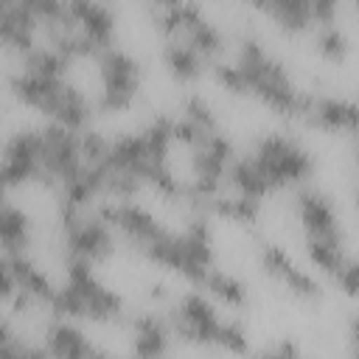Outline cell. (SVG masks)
Instances as JSON below:
<instances>
[{
    "instance_id": "6da1fadb",
    "label": "cell",
    "mask_w": 359,
    "mask_h": 359,
    "mask_svg": "<svg viewBox=\"0 0 359 359\" xmlns=\"http://www.w3.org/2000/svg\"><path fill=\"white\" fill-rule=\"evenodd\" d=\"M255 171L264 177L269 191H283L294 185H306L314 177V157L303 149L294 137L283 132H266L255 140L252 151L247 154Z\"/></svg>"
},
{
    "instance_id": "7a4b0ae2",
    "label": "cell",
    "mask_w": 359,
    "mask_h": 359,
    "mask_svg": "<svg viewBox=\"0 0 359 359\" xmlns=\"http://www.w3.org/2000/svg\"><path fill=\"white\" fill-rule=\"evenodd\" d=\"M95 65L101 76V98H98L101 112L115 115V112L132 109L137 90H140V76H143L140 62L132 53L112 45L95 56Z\"/></svg>"
},
{
    "instance_id": "3957f363",
    "label": "cell",
    "mask_w": 359,
    "mask_h": 359,
    "mask_svg": "<svg viewBox=\"0 0 359 359\" xmlns=\"http://www.w3.org/2000/svg\"><path fill=\"white\" fill-rule=\"evenodd\" d=\"M165 320H168V328L177 339L194 342V345H202V348L216 345L222 317H219L213 300L202 289L194 286V289L182 292L174 300V306L165 311Z\"/></svg>"
},
{
    "instance_id": "277c9868",
    "label": "cell",
    "mask_w": 359,
    "mask_h": 359,
    "mask_svg": "<svg viewBox=\"0 0 359 359\" xmlns=\"http://www.w3.org/2000/svg\"><path fill=\"white\" fill-rule=\"evenodd\" d=\"M294 208H297V219L303 224L306 238H320L331 247L348 250V236L337 216V208L320 188H309V185L300 188L294 196Z\"/></svg>"
},
{
    "instance_id": "5b68a950",
    "label": "cell",
    "mask_w": 359,
    "mask_h": 359,
    "mask_svg": "<svg viewBox=\"0 0 359 359\" xmlns=\"http://www.w3.org/2000/svg\"><path fill=\"white\" fill-rule=\"evenodd\" d=\"M303 121L309 126L320 129V132L356 135V129H359V107H356V101L342 98V95H314Z\"/></svg>"
},
{
    "instance_id": "8992f818",
    "label": "cell",
    "mask_w": 359,
    "mask_h": 359,
    "mask_svg": "<svg viewBox=\"0 0 359 359\" xmlns=\"http://www.w3.org/2000/svg\"><path fill=\"white\" fill-rule=\"evenodd\" d=\"M48 356L53 359H90V356H104L101 348H95V342L76 325V320H65V317H53L45 328V339H42Z\"/></svg>"
},
{
    "instance_id": "52a82bcc",
    "label": "cell",
    "mask_w": 359,
    "mask_h": 359,
    "mask_svg": "<svg viewBox=\"0 0 359 359\" xmlns=\"http://www.w3.org/2000/svg\"><path fill=\"white\" fill-rule=\"evenodd\" d=\"M129 328H132V353L140 359H154V356H165L171 353V328L165 314L157 311H140L129 317Z\"/></svg>"
},
{
    "instance_id": "ba28073f",
    "label": "cell",
    "mask_w": 359,
    "mask_h": 359,
    "mask_svg": "<svg viewBox=\"0 0 359 359\" xmlns=\"http://www.w3.org/2000/svg\"><path fill=\"white\" fill-rule=\"evenodd\" d=\"M6 261H8V269L14 275V283L20 292H25L34 303L39 306H48L53 300V292H56V283L50 280V275L45 269H39L28 252H3Z\"/></svg>"
},
{
    "instance_id": "9c48e42d",
    "label": "cell",
    "mask_w": 359,
    "mask_h": 359,
    "mask_svg": "<svg viewBox=\"0 0 359 359\" xmlns=\"http://www.w3.org/2000/svg\"><path fill=\"white\" fill-rule=\"evenodd\" d=\"M31 247V219L28 213L0 196V252H28Z\"/></svg>"
},
{
    "instance_id": "30bf717a",
    "label": "cell",
    "mask_w": 359,
    "mask_h": 359,
    "mask_svg": "<svg viewBox=\"0 0 359 359\" xmlns=\"http://www.w3.org/2000/svg\"><path fill=\"white\" fill-rule=\"evenodd\" d=\"M163 65H165V70L171 73V79L177 84H194L208 70V62L194 48H188L180 39H165V45H163Z\"/></svg>"
},
{
    "instance_id": "8fae6325",
    "label": "cell",
    "mask_w": 359,
    "mask_h": 359,
    "mask_svg": "<svg viewBox=\"0 0 359 359\" xmlns=\"http://www.w3.org/2000/svg\"><path fill=\"white\" fill-rule=\"evenodd\" d=\"M196 289H202L210 300H216V303H222V306H227V309H244L247 306V286L236 278V275H230V272H224V269H216V264L205 272V278H202V283L196 286Z\"/></svg>"
},
{
    "instance_id": "7c38bea8",
    "label": "cell",
    "mask_w": 359,
    "mask_h": 359,
    "mask_svg": "<svg viewBox=\"0 0 359 359\" xmlns=\"http://www.w3.org/2000/svg\"><path fill=\"white\" fill-rule=\"evenodd\" d=\"M264 14H266L280 31H286V34H292V36L306 34V31L314 28L309 0H266Z\"/></svg>"
},
{
    "instance_id": "4fadbf2b",
    "label": "cell",
    "mask_w": 359,
    "mask_h": 359,
    "mask_svg": "<svg viewBox=\"0 0 359 359\" xmlns=\"http://www.w3.org/2000/svg\"><path fill=\"white\" fill-rule=\"evenodd\" d=\"M177 39L185 42L188 48H194L208 65H210L213 59H219V53L224 50V36H222V31H219L208 17H202V20L194 22L191 28H185L182 36H177Z\"/></svg>"
},
{
    "instance_id": "5bb4252c",
    "label": "cell",
    "mask_w": 359,
    "mask_h": 359,
    "mask_svg": "<svg viewBox=\"0 0 359 359\" xmlns=\"http://www.w3.org/2000/svg\"><path fill=\"white\" fill-rule=\"evenodd\" d=\"M70 59H65L59 50L48 48H31L28 53H22V70L36 73V76H48V79H67L70 73Z\"/></svg>"
},
{
    "instance_id": "9a60e30c",
    "label": "cell",
    "mask_w": 359,
    "mask_h": 359,
    "mask_svg": "<svg viewBox=\"0 0 359 359\" xmlns=\"http://www.w3.org/2000/svg\"><path fill=\"white\" fill-rule=\"evenodd\" d=\"M314 45H317V53L331 65H342L348 59V53H351V42H348L345 31L337 22L334 25H323L317 31V36H314Z\"/></svg>"
},
{
    "instance_id": "2e32d148",
    "label": "cell",
    "mask_w": 359,
    "mask_h": 359,
    "mask_svg": "<svg viewBox=\"0 0 359 359\" xmlns=\"http://www.w3.org/2000/svg\"><path fill=\"white\" fill-rule=\"evenodd\" d=\"M348 255H351V252H348L345 247H331V244H325V241H320V238H306V258L311 261L314 269H320V272L328 275V278L345 264Z\"/></svg>"
},
{
    "instance_id": "e0dca14e",
    "label": "cell",
    "mask_w": 359,
    "mask_h": 359,
    "mask_svg": "<svg viewBox=\"0 0 359 359\" xmlns=\"http://www.w3.org/2000/svg\"><path fill=\"white\" fill-rule=\"evenodd\" d=\"M280 283H283V286H286V292H289L292 297H297V300L317 303V300L323 297V286H320V280H317L309 269H300L297 264H292V266L283 272Z\"/></svg>"
},
{
    "instance_id": "ac0fdd59",
    "label": "cell",
    "mask_w": 359,
    "mask_h": 359,
    "mask_svg": "<svg viewBox=\"0 0 359 359\" xmlns=\"http://www.w3.org/2000/svg\"><path fill=\"white\" fill-rule=\"evenodd\" d=\"M216 348H222L227 353H236V356L250 351V337H247V328L241 325V320H222L219 323Z\"/></svg>"
},
{
    "instance_id": "d6986e66",
    "label": "cell",
    "mask_w": 359,
    "mask_h": 359,
    "mask_svg": "<svg viewBox=\"0 0 359 359\" xmlns=\"http://www.w3.org/2000/svg\"><path fill=\"white\" fill-rule=\"evenodd\" d=\"M79 151H81V160L90 163V165H98V163H107V151H109V137L98 129H90L84 126L79 132Z\"/></svg>"
},
{
    "instance_id": "ffe728a7",
    "label": "cell",
    "mask_w": 359,
    "mask_h": 359,
    "mask_svg": "<svg viewBox=\"0 0 359 359\" xmlns=\"http://www.w3.org/2000/svg\"><path fill=\"white\" fill-rule=\"evenodd\" d=\"M182 115H185L188 121H194L196 126L208 129V132H216V129H219V118H216L213 107H210L208 98H202L199 93H194V95H188V98L182 101Z\"/></svg>"
},
{
    "instance_id": "44dd1931",
    "label": "cell",
    "mask_w": 359,
    "mask_h": 359,
    "mask_svg": "<svg viewBox=\"0 0 359 359\" xmlns=\"http://www.w3.org/2000/svg\"><path fill=\"white\" fill-rule=\"evenodd\" d=\"M208 70H210L213 81H216L222 90H227V93H233V95H247L244 79H241L236 62H219V59H213V62L208 65Z\"/></svg>"
},
{
    "instance_id": "7402d4cb",
    "label": "cell",
    "mask_w": 359,
    "mask_h": 359,
    "mask_svg": "<svg viewBox=\"0 0 359 359\" xmlns=\"http://www.w3.org/2000/svg\"><path fill=\"white\" fill-rule=\"evenodd\" d=\"M292 264H294V261L289 258V252H286L283 247H278V244H264V247H261V269H264L272 280H280L283 272H286Z\"/></svg>"
},
{
    "instance_id": "603a6c76",
    "label": "cell",
    "mask_w": 359,
    "mask_h": 359,
    "mask_svg": "<svg viewBox=\"0 0 359 359\" xmlns=\"http://www.w3.org/2000/svg\"><path fill=\"white\" fill-rule=\"evenodd\" d=\"M356 278H359V266H356V258L353 255H348L345 258V264L331 275V280L337 283V289L345 294V297H356Z\"/></svg>"
},
{
    "instance_id": "cb8c5ba5",
    "label": "cell",
    "mask_w": 359,
    "mask_h": 359,
    "mask_svg": "<svg viewBox=\"0 0 359 359\" xmlns=\"http://www.w3.org/2000/svg\"><path fill=\"white\" fill-rule=\"evenodd\" d=\"M339 3H342V0H309L314 25H317V28L334 25V22L339 20Z\"/></svg>"
},
{
    "instance_id": "d4e9b609",
    "label": "cell",
    "mask_w": 359,
    "mask_h": 359,
    "mask_svg": "<svg viewBox=\"0 0 359 359\" xmlns=\"http://www.w3.org/2000/svg\"><path fill=\"white\" fill-rule=\"evenodd\" d=\"M17 294V283H14V275L8 269V261L6 255L0 252V306H8V300Z\"/></svg>"
},
{
    "instance_id": "484cf974",
    "label": "cell",
    "mask_w": 359,
    "mask_h": 359,
    "mask_svg": "<svg viewBox=\"0 0 359 359\" xmlns=\"http://www.w3.org/2000/svg\"><path fill=\"white\" fill-rule=\"evenodd\" d=\"M266 353H269V356H280V359H292V356H300L303 351H300L297 342H292V337H286V339H280L275 348H269Z\"/></svg>"
},
{
    "instance_id": "4316f807",
    "label": "cell",
    "mask_w": 359,
    "mask_h": 359,
    "mask_svg": "<svg viewBox=\"0 0 359 359\" xmlns=\"http://www.w3.org/2000/svg\"><path fill=\"white\" fill-rule=\"evenodd\" d=\"M157 8H171V6H177V3H182V0H151Z\"/></svg>"
},
{
    "instance_id": "83f0119b",
    "label": "cell",
    "mask_w": 359,
    "mask_h": 359,
    "mask_svg": "<svg viewBox=\"0 0 359 359\" xmlns=\"http://www.w3.org/2000/svg\"><path fill=\"white\" fill-rule=\"evenodd\" d=\"M11 188H8V182H6V177H3V171H0V196H6Z\"/></svg>"
}]
</instances>
